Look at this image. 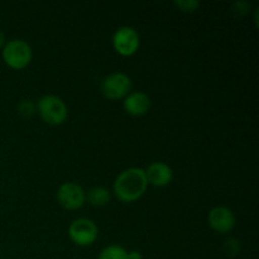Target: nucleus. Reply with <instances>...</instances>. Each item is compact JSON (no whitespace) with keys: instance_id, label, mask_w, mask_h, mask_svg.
<instances>
[{"instance_id":"obj_1","label":"nucleus","mask_w":259,"mask_h":259,"mask_svg":"<svg viewBox=\"0 0 259 259\" xmlns=\"http://www.w3.org/2000/svg\"><path fill=\"white\" fill-rule=\"evenodd\" d=\"M147 181L144 169L138 167L124 169L114 181V194L121 202H134L141 199L147 191Z\"/></svg>"},{"instance_id":"obj_2","label":"nucleus","mask_w":259,"mask_h":259,"mask_svg":"<svg viewBox=\"0 0 259 259\" xmlns=\"http://www.w3.org/2000/svg\"><path fill=\"white\" fill-rule=\"evenodd\" d=\"M37 110L42 120L50 125H61L68 115L65 101L56 95L42 96L37 104Z\"/></svg>"},{"instance_id":"obj_3","label":"nucleus","mask_w":259,"mask_h":259,"mask_svg":"<svg viewBox=\"0 0 259 259\" xmlns=\"http://www.w3.org/2000/svg\"><path fill=\"white\" fill-rule=\"evenodd\" d=\"M3 60L13 70H23L30 63L33 57L32 48L25 40L13 39L3 47Z\"/></svg>"},{"instance_id":"obj_4","label":"nucleus","mask_w":259,"mask_h":259,"mask_svg":"<svg viewBox=\"0 0 259 259\" xmlns=\"http://www.w3.org/2000/svg\"><path fill=\"white\" fill-rule=\"evenodd\" d=\"M68 237L78 247H88L95 243L99 237V228L93 220L81 218L71 223Z\"/></svg>"},{"instance_id":"obj_5","label":"nucleus","mask_w":259,"mask_h":259,"mask_svg":"<svg viewBox=\"0 0 259 259\" xmlns=\"http://www.w3.org/2000/svg\"><path fill=\"white\" fill-rule=\"evenodd\" d=\"M132 80L123 72H115L106 76L101 82V91L109 100L125 99L131 94Z\"/></svg>"},{"instance_id":"obj_6","label":"nucleus","mask_w":259,"mask_h":259,"mask_svg":"<svg viewBox=\"0 0 259 259\" xmlns=\"http://www.w3.org/2000/svg\"><path fill=\"white\" fill-rule=\"evenodd\" d=\"M141 39L139 34L134 28L121 27L114 33L113 35V47L116 52L123 57H131L138 51Z\"/></svg>"},{"instance_id":"obj_7","label":"nucleus","mask_w":259,"mask_h":259,"mask_svg":"<svg viewBox=\"0 0 259 259\" xmlns=\"http://www.w3.org/2000/svg\"><path fill=\"white\" fill-rule=\"evenodd\" d=\"M57 201L63 209L77 210L85 204L86 194L80 185L75 182H66L58 187Z\"/></svg>"},{"instance_id":"obj_8","label":"nucleus","mask_w":259,"mask_h":259,"mask_svg":"<svg viewBox=\"0 0 259 259\" xmlns=\"http://www.w3.org/2000/svg\"><path fill=\"white\" fill-rule=\"evenodd\" d=\"M210 228L217 233H229L235 225V217L230 209L225 206H217L207 215Z\"/></svg>"},{"instance_id":"obj_9","label":"nucleus","mask_w":259,"mask_h":259,"mask_svg":"<svg viewBox=\"0 0 259 259\" xmlns=\"http://www.w3.org/2000/svg\"><path fill=\"white\" fill-rule=\"evenodd\" d=\"M146 177L148 184L156 187H164L171 184L174 179V172L168 164L163 162H153L146 169Z\"/></svg>"},{"instance_id":"obj_10","label":"nucleus","mask_w":259,"mask_h":259,"mask_svg":"<svg viewBox=\"0 0 259 259\" xmlns=\"http://www.w3.org/2000/svg\"><path fill=\"white\" fill-rule=\"evenodd\" d=\"M124 110L132 116H142L151 108V99L146 93L134 91L124 99Z\"/></svg>"},{"instance_id":"obj_11","label":"nucleus","mask_w":259,"mask_h":259,"mask_svg":"<svg viewBox=\"0 0 259 259\" xmlns=\"http://www.w3.org/2000/svg\"><path fill=\"white\" fill-rule=\"evenodd\" d=\"M110 191H109L106 187L103 186H96L93 187L90 191L88 192V202L90 205L95 207H100V206H105V205L109 204L110 201Z\"/></svg>"},{"instance_id":"obj_12","label":"nucleus","mask_w":259,"mask_h":259,"mask_svg":"<svg viewBox=\"0 0 259 259\" xmlns=\"http://www.w3.org/2000/svg\"><path fill=\"white\" fill-rule=\"evenodd\" d=\"M126 252L120 245H109L105 247L99 254V259H126Z\"/></svg>"},{"instance_id":"obj_13","label":"nucleus","mask_w":259,"mask_h":259,"mask_svg":"<svg viewBox=\"0 0 259 259\" xmlns=\"http://www.w3.org/2000/svg\"><path fill=\"white\" fill-rule=\"evenodd\" d=\"M35 110H37V106L33 101L30 100H24L19 104L18 106V111H19L20 115H23L24 118H30V116L34 115Z\"/></svg>"},{"instance_id":"obj_14","label":"nucleus","mask_w":259,"mask_h":259,"mask_svg":"<svg viewBox=\"0 0 259 259\" xmlns=\"http://www.w3.org/2000/svg\"><path fill=\"white\" fill-rule=\"evenodd\" d=\"M175 5L185 13H194L200 7V3L196 0H179L175 2Z\"/></svg>"},{"instance_id":"obj_15","label":"nucleus","mask_w":259,"mask_h":259,"mask_svg":"<svg viewBox=\"0 0 259 259\" xmlns=\"http://www.w3.org/2000/svg\"><path fill=\"white\" fill-rule=\"evenodd\" d=\"M224 248H225V252H227L230 257H234V255H237L240 250L239 242L235 239H228L227 242H225Z\"/></svg>"},{"instance_id":"obj_16","label":"nucleus","mask_w":259,"mask_h":259,"mask_svg":"<svg viewBox=\"0 0 259 259\" xmlns=\"http://www.w3.org/2000/svg\"><path fill=\"white\" fill-rule=\"evenodd\" d=\"M126 259H143V255H142L141 252L138 250H131L126 254Z\"/></svg>"},{"instance_id":"obj_17","label":"nucleus","mask_w":259,"mask_h":259,"mask_svg":"<svg viewBox=\"0 0 259 259\" xmlns=\"http://www.w3.org/2000/svg\"><path fill=\"white\" fill-rule=\"evenodd\" d=\"M4 46H5V35H4V33L0 30V48L4 47Z\"/></svg>"}]
</instances>
